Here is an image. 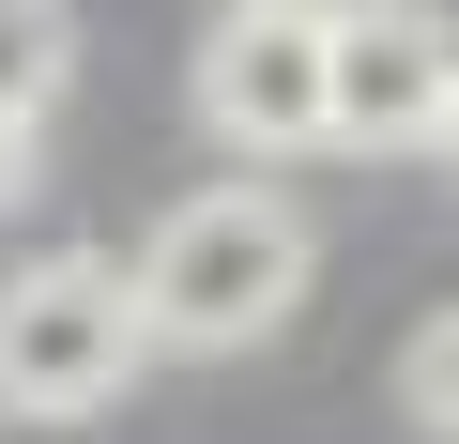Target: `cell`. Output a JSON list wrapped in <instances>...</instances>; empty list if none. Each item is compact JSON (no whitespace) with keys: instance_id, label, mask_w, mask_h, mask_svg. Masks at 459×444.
<instances>
[{"instance_id":"6da1fadb","label":"cell","mask_w":459,"mask_h":444,"mask_svg":"<svg viewBox=\"0 0 459 444\" xmlns=\"http://www.w3.org/2000/svg\"><path fill=\"white\" fill-rule=\"evenodd\" d=\"M307 276H322L307 199H276L261 169H230V184L169 199L138 231V276L123 292H138V337L153 353H246V337H276L307 307Z\"/></svg>"},{"instance_id":"7a4b0ae2","label":"cell","mask_w":459,"mask_h":444,"mask_svg":"<svg viewBox=\"0 0 459 444\" xmlns=\"http://www.w3.org/2000/svg\"><path fill=\"white\" fill-rule=\"evenodd\" d=\"M138 292H123V261H31V276H0V414H47V429H77V414H108L123 383H138Z\"/></svg>"},{"instance_id":"3957f363","label":"cell","mask_w":459,"mask_h":444,"mask_svg":"<svg viewBox=\"0 0 459 444\" xmlns=\"http://www.w3.org/2000/svg\"><path fill=\"white\" fill-rule=\"evenodd\" d=\"M459 31L413 0H337L322 16V153H429L444 138Z\"/></svg>"},{"instance_id":"277c9868","label":"cell","mask_w":459,"mask_h":444,"mask_svg":"<svg viewBox=\"0 0 459 444\" xmlns=\"http://www.w3.org/2000/svg\"><path fill=\"white\" fill-rule=\"evenodd\" d=\"M199 123L230 153H322V0H230L199 31Z\"/></svg>"},{"instance_id":"5b68a950","label":"cell","mask_w":459,"mask_h":444,"mask_svg":"<svg viewBox=\"0 0 459 444\" xmlns=\"http://www.w3.org/2000/svg\"><path fill=\"white\" fill-rule=\"evenodd\" d=\"M62 77H77V16H62V0H0V108L47 123Z\"/></svg>"},{"instance_id":"8992f818","label":"cell","mask_w":459,"mask_h":444,"mask_svg":"<svg viewBox=\"0 0 459 444\" xmlns=\"http://www.w3.org/2000/svg\"><path fill=\"white\" fill-rule=\"evenodd\" d=\"M398 398H413V429H429V444H459V307H444V322H413Z\"/></svg>"},{"instance_id":"52a82bcc","label":"cell","mask_w":459,"mask_h":444,"mask_svg":"<svg viewBox=\"0 0 459 444\" xmlns=\"http://www.w3.org/2000/svg\"><path fill=\"white\" fill-rule=\"evenodd\" d=\"M16 184H31V108H0V214H16Z\"/></svg>"},{"instance_id":"ba28073f","label":"cell","mask_w":459,"mask_h":444,"mask_svg":"<svg viewBox=\"0 0 459 444\" xmlns=\"http://www.w3.org/2000/svg\"><path fill=\"white\" fill-rule=\"evenodd\" d=\"M429 153H444V169H459V77H444V138H429Z\"/></svg>"}]
</instances>
